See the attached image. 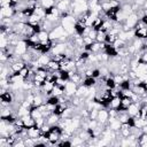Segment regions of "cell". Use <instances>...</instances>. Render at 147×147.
Listing matches in <instances>:
<instances>
[{
    "label": "cell",
    "instance_id": "1",
    "mask_svg": "<svg viewBox=\"0 0 147 147\" xmlns=\"http://www.w3.org/2000/svg\"><path fill=\"white\" fill-rule=\"evenodd\" d=\"M61 25L64 28V30L71 36L72 33H75V25L77 23V18H75L74 15L71 14H68L65 16H62L61 17V21H60Z\"/></svg>",
    "mask_w": 147,
    "mask_h": 147
},
{
    "label": "cell",
    "instance_id": "2",
    "mask_svg": "<svg viewBox=\"0 0 147 147\" xmlns=\"http://www.w3.org/2000/svg\"><path fill=\"white\" fill-rule=\"evenodd\" d=\"M29 51V45L26 42L25 39H21L17 41V44L14 46V54L17 56H22L23 54H25Z\"/></svg>",
    "mask_w": 147,
    "mask_h": 147
},
{
    "label": "cell",
    "instance_id": "3",
    "mask_svg": "<svg viewBox=\"0 0 147 147\" xmlns=\"http://www.w3.org/2000/svg\"><path fill=\"white\" fill-rule=\"evenodd\" d=\"M1 106H11L14 102V94L10 92V90H1L0 94Z\"/></svg>",
    "mask_w": 147,
    "mask_h": 147
},
{
    "label": "cell",
    "instance_id": "4",
    "mask_svg": "<svg viewBox=\"0 0 147 147\" xmlns=\"http://www.w3.org/2000/svg\"><path fill=\"white\" fill-rule=\"evenodd\" d=\"M67 47H68V44L67 42H63V41H59L56 44L53 45L52 49H51V55H59V54H65V51H67Z\"/></svg>",
    "mask_w": 147,
    "mask_h": 147
},
{
    "label": "cell",
    "instance_id": "5",
    "mask_svg": "<svg viewBox=\"0 0 147 147\" xmlns=\"http://www.w3.org/2000/svg\"><path fill=\"white\" fill-rule=\"evenodd\" d=\"M77 88H78V85L75 82L68 80L65 86H64V94L68 95V96H74L77 92Z\"/></svg>",
    "mask_w": 147,
    "mask_h": 147
},
{
    "label": "cell",
    "instance_id": "6",
    "mask_svg": "<svg viewBox=\"0 0 147 147\" xmlns=\"http://www.w3.org/2000/svg\"><path fill=\"white\" fill-rule=\"evenodd\" d=\"M98 122L100 124H107L108 121H109V110L107 108H100L99 111H98V117H96Z\"/></svg>",
    "mask_w": 147,
    "mask_h": 147
},
{
    "label": "cell",
    "instance_id": "7",
    "mask_svg": "<svg viewBox=\"0 0 147 147\" xmlns=\"http://www.w3.org/2000/svg\"><path fill=\"white\" fill-rule=\"evenodd\" d=\"M140 21V18H139V16H138V14L137 13H132V14H130L127 17H126V20H125V22H124V24H126L130 29H132V30H134V28H136V25H137V23Z\"/></svg>",
    "mask_w": 147,
    "mask_h": 147
},
{
    "label": "cell",
    "instance_id": "8",
    "mask_svg": "<svg viewBox=\"0 0 147 147\" xmlns=\"http://www.w3.org/2000/svg\"><path fill=\"white\" fill-rule=\"evenodd\" d=\"M16 9L10 7V6H6V7H1L0 9V17H1V21L5 18V17H14L16 15Z\"/></svg>",
    "mask_w": 147,
    "mask_h": 147
},
{
    "label": "cell",
    "instance_id": "9",
    "mask_svg": "<svg viewBox=\"0 0 147 147\" xmlns=\"http://www.w3.org/2000/svg\"><path fill=\"white\" fill-rule=\"evenodd\" d=\"M140 107H141V105L139 103V102H132L129 107H127V114H129V116H131V117H138L139 116V110H140Z\"/></svg>",
    "mask_w": 147,
    "mask_h": 147
},
{
    "label": "cell",
    "instance_id": "10",
    "mask_svg": "<svg viewBox=\"0 0 147 147\" xmlns=\"http://www.w3.org/2000/svg\"><path fill=\"white\" fill-rule=\"evenodd\" d=\"M26 65V63L22 60V59H18V60H16V61H14V62H11L10 64H9V67H10V69H11V71L13 72H18L22 68H24Z\"/></svg>",
    "mask_w": 147,
    "mask_h": 147
},
{
    "label": "cell",
    "instance_id": "11",
    "mask_svg": "<svg viewBox=\"0 0 147 147\" xmlns=\"http://www.w3.org/2000/svg\"><path fill=\"white\" fill-rule=\"evenodd\" d=\"M40 133H41V130L38 126H36V125H33V126L28 129V137H30L32 139H37L38 140Z\"/></svg>",
    "mask_w": 147,
    "mask_h": 147
},
{
    "label": "cell",
    "instance_id": "12",
    "mask_svg": "<svg viewBox=\"0 0 147 147\" xmlns=\"http://www.w3.org/2000/svg\"><path fill=\"white\" fill-rule=\"evenodd\" d=\"M134 38L146 40L147 39V26H144L140 29H134Z\"/></svg>",
    "mask_w": 147,
    "mask_h": 147
},
{
    "label": "cell",
    "instance_id": "13",
    "mask_svg": "<svg viewBox=\"0 0 147 147\" xmlns=\"http://www.w3.org/2000/svg\"><path fill=\"white\" fill-rule=\"evenodd\" d=\"M46 68L48 69V71H51V72H55V71H59V70L61 69V65H60V62H57V61H55V60L52 59V60L47 63Z\"/></svg>",
    "mask_w": 147,
    "mask_h": 147
},
{
    "label": "cell",
    "instance_id": "14",
    "mask_svg": "<svg viewBox=\"0 0 147 147\" xmlns=\"http://www.w3.org/2000/svg\"><path fill=\"white\" fill-rule=\"evenodd\" d=\"M52 60V56L48 55V54H40L39 57H38V63L40 67H46L47 63Z\"/></svg>",
    "mask_w": 147,
    "mask_h": 147
},
{
    "label": "cell",
    "instance_id": "15",
    "mask_svg": "<svg viewBox=\"0 0 147 147\" xmlns=\"http://www.w3.org/2000/svg\"><path fill=\"white\" fill-rule=\"evenodd\" d=\"M98 84V79L94 77H85L83 79V85H85L86 87H94Z\"/></svg>",
    "mask_w": 147,
    "mask_h": 147
},
{
    "label": "cell",
    "instance_id": "16",
    "mask_svg": "<svg viewBox=\"0 0 147 147\" xmlns=\"http://www.w3.org/2000/svg\"><path fill=\"white\" fill-rule=\"evenodd\" d=\"M121 106V96H113L110 99V103H109V108L111 109H118V107Z\"/></svg>",
    "mask_w": 147,
    "mask_h": 147
},
{
    "label": "cell",
    "instance_id": "17",
    "mask_svg": "<svg viewBox=\"0 0 147 147\" xmlns=\"http://www.w3.org/2000/svg\"><path fill=\"white\" fill-rule=\"evenodd\" d=\"M85 28H86L85 24H83V23H80V22L77 21V23H76V25H75V34L83 37L84 31H85Z\"/></svg>",
    "mask_w": 147,
    "mask_h": 147
},
{
    "label": "cell",
    "instance_id": "18",
    "mask_svg": "<svg viewBox=\"0 0 147 147\" xmlns=\"http://www.w3.org/2000/svg\"><path fill=\"white\" fill-rule=\"evenodd\" d=\"M52 94L55 95V96H63L64 95V87L63 86H59V85H54V88L52 91Z\"/></svg>",
    "mask_w": 147,
    "mask_h": 147
},
{
    "label": "cell",
    "instance_id": "19",
    "mask_svg": "<svg viewBox=\"0 0 147 147\" xmlns=\"http://www.w3.org/2000/svg\"><path fill=\"white\" fill-rule=\"evenodd\" d=\"M39 5L42 8L47 9V8H51V7L55 6L56 5V0H39Z\"/></svg>",
    "mask_w": 147,
    "mask_h": 147
},
{
    "label": "cell",
    "instance_id": "20",
    "mask_svg": "<svg viewBox=\"0 0 147 147\" xmlns=\"http://www.w3.org/2000/svg\"><path fill=\"white\" fill-rule=\"evenodd\" d=\"M38 37H39L40 42H44V41H48V40H51V39H49V32H48V31H46V30H44V29L38 33Z\"/></svg>",
    "mask_w": 147,
    "mask_h": 147
},
{
    "label": "cell",
    "instance_id": "21",
    "mask_svg": "<svg viewBox=\"0 0 147 147\" xmlns=\"http://www.w3.org/2000/svg\"><path fill=\"white\" fill-rule=\"evenodd\" d=\"M107 33H108V32H103V31H98L95 40H96V41H99V42H105V40H106V37H107Z\"/></svg>",
    "mask_w": 147,
    "mask_h": 147
},
{
    "label": "cell",
    "instance_id": "22",
    "mask_svg": "<svg viewBox=\"0 0 147 147\" xmlns=\"http://www.w3.org/2000/svg\"><path fill=\"white\" fill-rule=\"evenodd\" d=\"M92 77H94V78H96V79L101 77L100 68H93V70H92Z\"/></svg>",
    "mask_w": 147,
    "mask_h": 147
},
{
    "label": "cell",
    "instance_id": "23",
    "mask_svg": "<svg viewBox=\"0 0 147 147\" xmlns=\"http://www.w3.org/2000/svg\"><path fill=\"white\" fill-rule=\"evenodd\" d=\"M98 111H99V109H92V110H90V115H88V118H92V119H96V117H98Z\"/></svg>",
    "mask_w": 147,
    "mask_h": 147
},
{
    "label": "cell",
    "instance_id": "24",
    "mask_svg": "<svg viewBox=\"0 0 147 147\" xmlns=\"http://www.w3.org/2000/svg\"><path fill=\"white\" fill-rule=\"evenodd\" d=\"M83 41H84V45L87 46V45H91L94 40H93L92 38H90L88 36H84V37H83Z\"/></svg>",
    "mask_w": 147,
    "mask_h": 147
},
{
    "label": "cell",
    "instance_id": "25",
    "mask_svg": "<svg viewBox=\"0 0 147 147\" xmlns=\"http://www.w3.org/2000/svg\"><path fill=\"white\" fill-rule=\"evenodd\" d=\"M13 0H0V5L1 7H6V6H10Z\"/></svg>",
    "mask_w": 147,
    "mask_h": 147
},
{
    "label": "cell",
    "instance_id": "26",
    "mask_svg": "<svg viewBox=\"0 0 147 147\" xmlns=\"http://www.w3.org/2000/svg\"><path fill=\"white\" fill-rule=\"evenodd\" d=\"M145 1L146 0H133V3H136V5H138L140 8L144 6V3H145Z\"/></svg>",
    "mask_w": 147,
    "mask_h": 147
},
{
    "label": "cell",
    "instance_id": "27",
    "mask_svg": "<svg viewBox=\"0 0 147 147\" xmlns=\"http://www.w3.org/2000/svg\"><path fill=\"white\" fill-rule=\"evenodd\" d=\"M140 21H141V22H142V23H144V24H145V25L147 26V15H145V16H142V17L140 18Z\"/></svg>",
    "mask_w": 147,
    "mask_h": 147
}]
</instances>
